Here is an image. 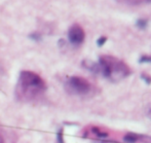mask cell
Instances as JSON below:
<instances>
[{"label":"cell","mask_w":151,"mask_h":143,"mask_svg":"<svg viewBox=\"0 0 151 143\" xmlns=\"http://www.w3.org/2000/svg\"><path fill=\"white\" fill-rule=\"evenodd\" d=\"M45 90V82L38 74L32 71L21 72L17 86V97L21 101H34L38 99Z\"/></svg>","instance_id":"1"},{"label":"cell","mask_w":151,"mask_h":143,"mask_svg":"<svg viewBox=\"0 0 151 143\" xmlns=\"http://www.w3.org/2000/svg\"><path fill=\"white\" fill-rule=\"evenodd\" d=\"M100 72L111 82H119L131 74V68L118 58L104 55L99 60Z\"/></svg>","instance_id":"2"},{"label":"cell","mask_w":151,"mask_h":143,"mask_svg":"<svg viewBox=\"0 0 151 143\" xmlns=\"http://www.w3.org/2000/svg\"><path fill=\"white\" fill-rule=\"evenodd\" d=\"M66 89L69 93L79 96L93 94L96 91L95 86L81 76H71L68 78V80L66 82Z\"/></svg>","instance_id":"3"},{"label":"cell","mask_w":151,"mask_h":143,"mask_svg":"<svg viewBox=\"0 0 151 143\" xmlns=\"http://www.w3.org/2000/svg\"><path fill=\"white\" fill-rule=\"evenodd\" d=\"M109 136V131L103 127L88 126L83 130V137L96 138V139H105Z\"/></svg>","instance_id":"4"},{"label":"cell","mask_w":151,"mask_h":143,"mask_svg":"<svg viewBox=\"0 0 151 143\" xmlns=\"http://www.w3.org/2000/svg\"><path fill=\"white\" fill-rule=\"evenodd\" d=\"M68 37H69V40L71 43L78 46V44H81L84 41L86 33H84V30L82 29L81 26L75 24L69 29Z\"/></svg>","instance_id":"5"},{"label":"cell","mask_w":151,"mask_h":143,"mask_svg":"<svg viewBox=\"0 0 151 143\" xmlns=\"http://www.w3.org/2000/svg\"><path fill=\"white\" fill-rule=\"evenodd\" d=\"M123 141L127 143H151V137L136 133H127L123 137Z\"/></svg>","instance_id":"6"},{"label":"cell","mask_w":151,"mask_h":143,"mask_svg":"<svg viewBox=\"0 0 151 143\" xmlns=\"http://www.w3.org/2000/svg\"><path fill=\"white\" fill-rule=\"evenodd\" d=\"M118 2H122L125 4L131 5H144V4H150L151 0H116Z\"/></svg>","instance_id":"7"},{"label":"cell","mask_w":151,"mask_h":143,"mask_svg":"<svg viewBox=\"0 0 151 143\" xmlns=\"http://www.w3.org/2000/svg\"><path fill=\"white\" fill-rule=\"evenodd\" d=\"M137 26L142 29L146 28V26H147V20H145V19H140V20H138Z\"/></svg>","instance_id":"8"},{"label":"cell","mask_w":151,"mask_h":143,"mask_svg":"<svg viewBox=\"0 0 151 143\" xmlns=\"http://www.w3.org/2000/svg\"><path fill=\"white\" fill-rule=\"evenodd\" d=\"M140 63H151V56L149 55H145V56H142L139 60Z\"/></svg>","instance_id":"9"},{"label":"cell","mask_w":151,"mask_h":143,"mask_svg":"<svg viewBox=\"0 0 151 143\" xmlns=\"http://www.w3.org/2000/svg\"><path fill=\"white\" fill-rule=\"evenodd\" d=\"M142 78H143L144 80H145V82H147L148 84H151V76L149 75V74L147 73H142Z\"/></svg>","instance_id":"10"},{"label":"cell","mask_w":151,"mask_h":143,"mask_svg":"<svg viewBox=\"0 0 151 143\" xmlns=\"http://www.w3.org/2000/svg\"><path fill=\"white\" fill-rule=\"evenodd\" d=\"M106 40H107V37H104V36L100 37L99 39H98V41H97L98 46H103V44L106 42Z\"/></svg>","instance_id":"11"},{"label":"cell","mask_w":151,"mask_h":143,"mask_svg":"<svg viewBox=\"0 0 151 143\" xmlns=\"http://www.w3.org/2000/svg\"><path fill=\"white\" fill-rule=\"evenodd\" d=\"M145 112H146V115H147V116L151 119V103H150V104H148V105L146 106Z\"/></svg>","instance_id":"12"},{"label":"cell","mask_w":151,"mask_h":143,"mask_svg":"<svg viewBox=\"0 0 151 143\" xmlns=\"http://www.w3.org/2000/svg\"><path fill=\"white\" fill-rule=\"evenodd\" d=\"M58 140L60 143H64V140H63V131H60V133L58 134Z\"/></svg>","instance_id":"13"},{"label":"cell","mask_w":151,"mask_h":143,"mask_svg":"<svg viewBox=\"0 0 151 143\" xmlns=\"http://www.w3.org/2000/svg\"><path fill=\"white\" fill-rule=\"evenodd\" d=\"M0 143H5V140H4V137L1 133H0Z\"/></svg>","instance_id":"14"}]
</instances>
